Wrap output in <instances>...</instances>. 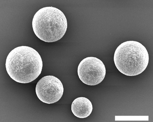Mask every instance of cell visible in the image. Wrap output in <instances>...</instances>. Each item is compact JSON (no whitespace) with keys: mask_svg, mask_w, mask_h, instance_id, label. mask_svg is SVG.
Returning a JSON list of instances; mask_svg holds the SVG:
<instances>
[{"mask_svg":"<svg viewBox=\"0 0 153 122\" xmlns=\"http://www.w3.org/2000/svg\"><path fill=\"white\" fill-rule=\"evenodd\" d=\"M43 62L41 56L33 48L26 46L16 47L8 55L6 62L7 73L16 82L28 84L41 73Z\"/></svg>","mask_w":153,"mask_h":122,"instance_id":"1","label":"cell"},{"mask_svg":"<svg viewBox=\"0 0 153 122\" xmlns=\"http://www.w3.org/2000/svg\"><path fill=\"white\" fill-rule=\"evenodd\" d=\"M34 32L43 41L55 42L65 35L67 28L66 18L59 9L52 7L40 9L34 16L32 21Z\"/></svg>","mask_w":153,"mask_h":122,"instance_id":"2","label":"cell"},{"mask_svg":"<svg viewBox=\"0 0 153 122\" xmlns=\"http://www.w3.org/2000/svg\"><path fill=\"white\" fill-rule=\"evenodd\" d=\"M114 61L117 69L121 73L128 76H136L146 69L149 61V54L141 43L129 41L117 48Z\"/></svg>","mask_w":153,"mask_h":122,"instance_id":"3","label":"cell"},{"mask_svg":"<svg viewBox=\"0 0 153 122\" xmlns=\"http://www.w3.org/2000/svg\"><path fill=\"white\" fill-rule=\"evenodd\" d=\"M106 73L105 65L96 57L84 58L78 67L79 79L83 83L88 85H96L101 83L105 78Z\"/></svg>","mask_w":153,"mask_h":122,"instance_id":"4","label":"cell"},{"mask_svg":"<svg viewBox=\"0 0 153 122\" xmlns=\"http://www.w3.org/2000/svg\"><path fill=\"white\" fill-rule=\"evenodd\" d=\"M64 88L61 81L52 75L40 79L36 87V93L39 100L49 104L58 102L61 98Z\"/></svg>","mask_w":153,"mask_h":122,"instance_id":"5","label":"cell"},{"mask_svg":"<svg viewBox=\"0 0 153 122\" xmlns=\"http://www.w3.org/2000/svg\"><path fill=\"white\" fill-rule=\"evenodd\" d=\"M93 109L91 101L84 97L75 99L71 106L72 112L75 116L79 118H87L91 115Z\"/></svg>","mask_w":153,"mask_h":122,"instance_id":"6","label":"cell"}]
</instances>
